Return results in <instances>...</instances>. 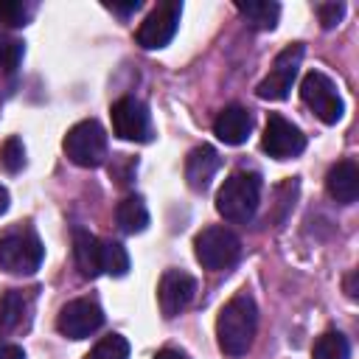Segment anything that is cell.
Wrapping results in <instances>:
<instances>
[{"label":"cell","instance_id":"17","mask_svg":"<svg viewBox=\"0 0 359 359\" xmlns=\"http://www.w3.org/2000/svg\"><path fill=\"white\" fill-rule=\"evenodd\" d=\"M73 258H76V269L81 272V278L101 275V238H95L87 230H76L73 233Z\"/></svg>","mask_w":359,"mask_h":359},{"label":"cell","instance_id":"6","mask_svg":"<svg viewBox=\"0 0 359 359\" xmlns=\"http://www.w3.org/2000/svg\"><path fill=\"white\" fill-rule=\"evenodd\" d=\"M300 98L303 104L323 121V123H337L345 112V104L339 98L337 84L323 73V70H309L300 81Z\"/></svg>","mask_w":359,"mask_h":359},{"label":"cell","instance_id":"5","mask_svg":"<svg viewBox=\"0 0 359 359\" xmlns=\"http://www.w3.org/2000/svg\"><path fill=\"white\" fill-rule=\"evenodd\" d=\"M62 146L70 163L81 168H98L107 157V132L95 118H87L67 129Z\"/></svg>","mask_w":359,"mask_h":359},{"label":"cell","instance_id":"21","mask_svg":"<svg viewBox=\"0 0 359 359\" xmlns=\"http://www.w3.org/2000/svg\"><path fill=\"white\" fill-rule=\"evenodd\" d=\"M348 356H351V345L339 331H325L323 337H317L311 348V359H348Z\"/></svg>","mask_w":359,"mask_h":359},{"label":"cell","instance_id":"10","mask_svg":"<svg viewBox=\"0 0 359 359\" xmlns=\"http://www.w3.org/2000/svg\"><path fill=\"white\" fill-rule=\"evenodd\" d=\"M109 118H112V132L121 140H132V143H143L151 135V121H149V109L143 101L123 95L109 107Z\"/></svg>","mask_w":359,"mask_h":359},{"label":"cell","instance_id":"25","mask_svg":"<svg viewBox=\"0 0 359 359\" xmlns=\"http://www.w3.org/2000/svg\"><path fill=\"white\" fill-rule=\"evenodd\" d=\"M25 48L20 39H0V70L3 73H14L20 67V59H22Z\"/></svg>","mask_w":359,"mask_h":359},{"label":"cell","instance_id":"20","mask_svg":"<svg viewBox=\"0 0 359 359\" xmlns=\"http://www.w3.org/2000/svg\"><path fill=\"white\" fill-rule=\"evenodd\" d=\"M101 272L112 278H123L129 272V252L118 241H101Z\"/></svg>","mask_w":359,"mask_h":359},{"label":"cell","instance_id":"1","mask_svg":"<svg viewBox=\"0 0 359 359\" xmlns=\"http://www.w3.org/2000/svg\"><path fill=\"white\" fill-rule=\"evenodd\" d=\"M255 328H258V309H255V300L247 294V292H238L236 297H230L219 317H216V339H219V348L227 353V356H241L250 351L252 345V337H255Z\"/></svg>","mask_w":359,"mask_h":359},{"label":"cell","instance_id":"8","mask_svg":"<svg viewBox=\"0 0 359 359\" xmlns=\"http://www.w3.org/2000/svg\"><path fill=\"white\" fill-rule=\"evenodd\" d=\"M303 53H306V48H303L300 42L286 45V48L275 56V62H272V67H269V76L255 87L258 98H264V101H283V98L289 95L294 79H297Z\"/></svg>","mask_w":359,"mask_h":359},{"label":"cell","instance_id":"26","mask_svg":"<svg viewBox=\"0 0 359 359\" xmlns=\"http://www.w3.org/2000/svg\"><path fill=\"white\" fill-rule=\"evenodd\" d=\"M314 11H317L323 28H334V25H339V20L345 14V3H317Z\"/></svg>","mask_w":359,"mask_h":359},{"label":"cell","instance_id":"24","mask_svg":"<svg viewBox=\"0 0 359 359\" xmlns=\"http://www.w3.org/2000/svg\"><path fill=\"white\" fill-rule=\"evenodd\" d=\"M22 165H25V146L17 135H11L0 143V168L6 174H17L22 171Z\"/></svg>","mask_w":359,"mask_h":359},{"label":"cell","instance_id":"4","mask_svg":"<svg viewBox=\"0 0 359 359\" xmlns=\"http://www.w3.org/2000/svg\"><path fill=\"white\" fill-rule=\"evenodd\" d=\"M194 255L210 272L230 269L241 255V238L227 227L210 224L194 238Z\"/></svg>","mask_w":359,"mask_h":359},{"label":"cell","instance_id":"2","mask_svg":"<svg viewBox=\"0 0 359 359\" xmlns=\"http://www.w3.org/2000/svg\"><path fill=\"white\" fill-rule=\"evenodd\" d=\"M258 202H261V177L255 171H236L216 191V210L222 219L233 224L250 222L255 216Z\"/></svg>","mask_w":359,"mask_h":359},{"label":"cell","instance_id":"22","mask_svg":"<svg viewBox=\"0 0 359 359\" xmlns=\"http://www.w3.org/2000/svg\"><path fill=\"white\" fill-rule=\"evenodd\" d=\"M34 11H36V3L31 0H0V22H6L8 28L28 25Z\"/></svg>","mask_w":359,"mask_h":359},{"label":"cell","instance_id":"23","mask_svg":"<svg viewBox=\"0 0 359 359\" xmlns=\"http://www.w3.org/2000/svg\"><path fill=\"white\" fill-rule=\"evenodd\" d=\"M84 359H129V342L121 334H109L98 339Z\"/></svg>","mask_w":359,"mask_h":359},{"label":"cell","instance_id":"29","mask_svg":"<svg viewBox=\"0 0 359 359\" xmlns=\"http://www.w3.org/2000/svg\"><path fill=\"white\" fill-rule=\"evenodd\" d=\"M154 359H188V356H185L182 351H174V348H163V351H160Z\"/></svg>","mask_w":359,"mask_h":359},{"label":"cell","instance_id":"27","mask_svg":"<svg viewBox=\"0 0 359 359\" xmlns=\"http://www.w3.org/2000/svg\"><path fill=\"white\" fill-rule=\"evenodd\" d=\"M107 8L109 11H115V14H132V11H137L140 8V0H129V3H107Z\"/></svg>","mask_w":359,"mask_h":359},{"label":"cell","instance_id":"31","mask_svg":"<svg viewBox=\"0 0 359 359\" xmlns=\"http://www.w3.org/2000/svg\"><path fill=\"white\" fill-rule=\"evenodd\" d=\"M8 210V191L0 185V213H6Z\"/></svg>","mask_w":359,"mask_h":359},{"label":"cell","instance_id":"16","mask_svg":"<svg viewBox=\"0 0 359 359\" xmlns=\"http://www.w3.org/2000/svg\"><path fill=\"white\" fill-rule=\"evenodd\" d=\"M219 165H222V160H219L213 146L202 143V146L191 149L188 157H185V180H188V185L194 191H205L210 185L213 174L219 171Z\"/></svg>","mask_w":359,"mask_h":359},{"label":"cell","instance_id":"3","mask_svg":"<svg viewBox=\"0 0 359 359\" xmlns=\"http://www.w3.org/2000/svg\"><path fill=\"white\" fill-rule=\"evenodd\" d=\"M45 247L31 227H11L0 236V269L11 275H31L39 269Z\"/></svg>","mask_w":359,"mask_h":359},{"label":"cell","instance_id":"14","mask_svg":"<svg viewBox=\"0 0 359 359\" xmlns=\"http://www.w3.org/2000/svg\"><path fill=\"white\" fill-rule=\"evenodd\" d=\"M250 129H252V115L238 104L224 107L213 121V135L227 146H241L250 137Z\"/></svg>","mask_w":359,"mask_h":359},{"label":"cell","instance_id":"9","mask_svg":"<svg viewBox=\"0 0 359 359\" xmlns=\"http://www.w3.org/2000/svg\"><path fill=\"white\" fill-rule=\"evenodd\" d=\"M104 325V311L93 297H76L67 306H62L56 317V328L67 339H84L95 334Z\"/></svg>","mask_w":359,"mask_h":359},{"label":"cell","instance_id":"11","mask_svg":"<svg viewBox=\"0 0 359 359\" xmlns=\"http://www.w3.org/2000/svg\"><path fill=\"white\" fill-rule=\"evenodd\" d=\"M261 146H264V151L269 157L289 160V157H297L306 149V135L292 121H286L283 115L269 112L266 126H264V135H261Z\"/></svg>","mask_w":359,"mask_h":359},{"label":"cell","instance_id":"12","mask_svg":"<svg viewBox=\"0 0 359 359\" xmlns=\"http://www.w3.org/2000/svg\"><path fill=\"white\" fill-rule=\"evenodd\" d=\"M196 294V280L182 272V269H165L160 275V283H157V303H160V311L165 320L177 317L180 311L188 309V303L194 300Z\"/></svg>","mask_w":359,"mask_h":359},{"label":"cell","instance_id":"19","mask_svg":"<svg viewBox=\"0 0 359 359\" xmlns=\"http://www.w3.org/2000/svg\"><path fill=\"white\" fill-rule=\"evenodd\" d=\"M238 14L252 25V28H261V31H269L278 25V17H280V6L278 3H266V0H247V3H236Z\"/></svg>","mask_w":359,"mask_h":359},{"label":"cell","instance_id":"18","mask_svg":"<svg viewBox=\"0 0 359 359\" xmlns=\"http://www.w3.org/2000/svg\"><path fill=\"white\" fill-rule=\"evenodd\" d=\"M115 222L123 233H143L149 227V208L140 196H123L115 208Z\"/></svg>","mask_w":359,"mask_h":359},{"label":"cell","instance_id":"15","mask_svg":"<svg viewBox=\"0 0 359 359\" xmlns=\"http://www.w3.org/2000/svg\"><path fill=\"white\" fill-rule=\"evenodd\" d=\"M325 191L339 205H353L359 196V168L353 160H339L325 174Z\"/></svg>","mask_w":359,"mask_h":359},{"label":"cell","instance_id":"13","mask_svg":"<svg viewBox=\"0 0 359 359\" xmlns=\"http://www.w3.org/2000/svg\"><path fill=\"white\" fill-rule=\"evenodd\" d=\"M34 300H36V289H6L0 294V337L28 328Z\"/></svg>","mask_w":359,"mask_h":359},{"label":"cell","instance_id":"7","mask_svg":"<svg viewBox=\"0 0 359 359\" xmlns=\"http://www.w3.org/2000/svg\"><path fill=\"white\" fill-rule=\"evenodd\" d=\"M180 17H182V3H177V0L157 3V6L146 14V20L137 25V31H135L137 45L146 48V50L165 48V45L174 39L177 28H180Z\"/></svg>","mask_w":359,"mask_h":359},{"label":"cell","instance_id":"28","mask_svg":"<svg viewBox=\"0 0 359 359\" xmlns=\"http://www.w3.org/2000/svg\"><path fill=\"white\" fill-rule=\"evenodd\" d=\"M0 359H25V353L17 345H0Z\"/></svg>","mask_w":359,"mask_h":359},{"label":"cell","instance_id":"30","mask_svg":"<svg viewBox=\"0 0 359 359\" xmlns=\"http://www.w3.org/2000/svg\"><path fill=\"white\" fill-rule=\"evenodd\" d=\"M356 272H351L348 278H345V292H348V297H356Z\"/></svg>","mask_w":359,"mask_h":359}]
</instances>
